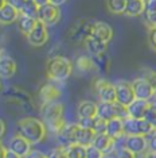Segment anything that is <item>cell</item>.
Masks as SVG:
<instances>
[{
    "label": "cell",
    "mask_w": 156,
    "mask_h": 158,
    "mask_svg": "<svg viewBox=\"0 0 156 158\" xmlns=\"http://www.w3.org/2000/svg\"><path fill=\"white\" fill-rule=\"evenodd\" d=\"M16 128L18 134L26 138L31 145L41 143L46 138V134H47V127H46L45 122L33 116L19 119L16 123Z\"/></svg>",
    "instance_id": "6da1fadb"
},
{
    "label": "cell",
    "mask_w": 156,
    "mask_h": 158,
    "mask_svg": "<svg viewBox=\"0 0 156 158\" xmlns=\"http://www.w3.org/2000/svg\"><path fill=\"white\" fill-rule=\"evenodd\" d=\"M41 115L49 131L58 134L66 126L65 120V107L62 103H50L41 107Z\"/></svg>",
    "instance_id": "7a4b0ae2"
},
{
    "label": "cell",
    "mask_w": 156,
    "mask_h": 158,
    "mask_svg": "<svg viewBox=\"0 0 156 158\" xmlns=\"http://www.w3.org/2000/svg\"><path fill=\"white\" fill-rule=\"evenodd\" d=\"M73 72V62L65 56H54L49 58L46 65L47 77L53 81H66Z\"/></svg>",
    "instance_id": "3957f363"
},
{
    "label": "cell",
    "mask_w": 156,
    "mask_h": 158,
    "mask_svg": "<svg viewBox=\"0 0 156 158\" xmlns=\"http://www.w3.org/2000/svg\"><path fill=\"white\" fill-rule=\"evenodd\" d=\"M93 24L94 22H90L88 19H78L69 28L67 37H69V39L73 44H85L92 37Z\"/></svg>",
    "instance_id": "277c9868"
},
{
    "label": "cell",
    "mask_w": 156,
    "mask_h": 158,
    "mask_svg": "<svg viewBox=\"0 0 156 158\" xmlns=\"http://www.w3.org/2000/svg\"><path fill=\"white\" fill-rule=\"evenodd\" d=\"M155 128L145 119H135V118H125L124 119V135H144L148 136L154 132Z\"/></svg>",
    "instance_id": "5b68a950"
},
{
    "label": "cell",
    "mask_w": 156,
    "mask_h": 158,
    "mask_svg": "<svg viewBox=\"0 0 156 158\" xmlns=\"http://www.w3.org/2000/svg\"><path fill=\"white\" fill-rule=\"evenodd\" d=\"M93 91L97 95L100 102L105 103H115L116 102V89L115 84L111 81L105 80V78H94L93 81Z\"/></svg>",
    "instance_id": "8992f818"
},
{
    "label": "cell",
    "mask_w": 156,
    "mask_h": 158,
    "mask_svg": "<svg viewBox=\"0 0 156 158\" xmlns=\"http://www.w3.org/2000/svg\"><path fill=\"white\" fill-rule=\"evenodd\" d=\"M59 20H61V10H59L58 6L47 3V4L39 7L38 22H41V23H43L45 26L50 27V26L57 24Z\"/></svg>",
    "instance_id": "52a82bcc"
},
{
    "label": "cell",
    "mask_w": 156,
    "mask_h": 158,
    "mask_svg": "<svg viewBox=\"0 0 156 158\" xmlns=\"http://www.w3.org/2000/svg\"><path fill=\"white\" fill-rule=\"evenodd\" d=\"M115 89H116V102L117 103L128 107L136 100L132 82H129V81H117L115 84Z\"/></svg>",
    "instance_id": "ba28073f"
},
{
    "label": "cell",
    "mask_w": 156,
    "mask_h": 158,
    "mask_svg": "<svg viewBox=\"0 0 156 158\" xmlns=\"http://www.w3.org/2000/svg\"><path fill=\"white\" fill-rule=\"evenodd\" d=\"M124 147L136 156H140L148 152V138L144 135L124 136Z\"/></svg>",
    "instance_id": "9c48e42d"
},
{
    "label": "cell",
    "mask_w": 156,
    "mask_h": 158,
    "mask_svg": "<svg viewBox=\"0 0 156 158\" xmlns=\"http://www.w3.org/2000/svg\"><path fill=\"white\" fill-rule=\"evenodd\" d=\"M132 87H133V91H135V96H136V99L150 102V100L154 98L155 89L152 88V85L147 80H145L143 76L135 78V80L132 81Z\"/></svg>",
    "instance_id": "30bf717a"
},
{
    "label": "cell",
    "mask_w": 156,
    "mask_h": 158,
    "mask_svg": "<svg viewBox=\"0 0 156 158\" xmlns=\"http://www.w3.org/2000/svg\"><path fill=\"white\" fill-rule=\"evenodd\" d=\"M61 89L57 87L53 82H46L42 85L39 89V100H41V106H46V104L55 103L61 98Z\"/></svg>",
    "instance_id": "8fae6325"
},
{
    "label": "cell",
    "mask_w": 156,
    "mask_h": 158,
    "mask_svg": "<svg viewBox=\"0 0 156 158\" xmlns=\"http://www.w3.org/2000/svg\"><path fill=\"white\" fill-rule=\"evenodd\" d=\"M20 16V11L8 0H2L0 4V20L2 24H11L16 22Z\"/></svg>",
    "instance_id": "7c38bea8"
},
{
    "label": "cell",
    "mask_w": 156,
    "mask_h": 158,
    "mask_svg": "<svg viewBox=\"0 0 156 158\" xmlns=\"http://www.w3.org/2000/svg\"><path fill=\"white\" fill-rule=\"evenodd\" d=\"M27 42L30 45L33 46H37V48H39V46H43L46 42L49 41V31H47V26H45L43 23L38 22L37 26H35V28L33 31H31L30 34L27 35Z\"/></svg>",
    "instance_id": "4fadbf2b"
},
{
    "label": "cell",
    "mask_w": 156,
    "mask_h": 158,
    "mask_svg": "<svg viewBox=\"0 0 156 158\" xmlns=\"http://www.w3.org/2000/svg\"><path fill=\"white\" fill-rule=\"evenodd\" d=\"M31 143L27 141L26 138H23L22 135H19V134H16V135H14L11 139H10V142H8V149L10 150H12L14 153H16L19 157H22L24 158L27 156L28 153L31 152Z\"/></svg>",
    "instance_id": "5bb4252c"
},
{
    "label": "cell",
    "mask_w": 156,
    "mask_h": 158,
    "mask_svg": "<svg viewBox=\"0 0 156 158\" xmlns=\"http://www.w3.org/2000/svg\"><path fill=\"white\" fill-rule=\"evenodd\" d=\"M77 128L78 124L77 123H66V126L62 128L61 131L57 134V138L63 147H67L69 145L76 143V134H77Z\"/></svg>",
    "instance_id": "9a60e30c"
},
{
    "label": "cell",
    "mask_w": 156,
    "mask_h": 158,
    "mask_svg": "<svg viewBox=\"0 0 156 158\" xmlns=\"http://www.w3.org/2000/svg\"><path fill=\"white\" fill-rule=\"evenodd\" d=\"M92 38L104 42V44H109L113 38L112 27L104 22H94L93 31H92Z\"/></svg>",
    "instance_id": "2e32d148"
},
{
    "label": "cell",
    "mask_w": 156,
    "mask_h": 158,
    "mask_svg": "<svg viewBox=\"0 0 156 158\" xmlns=\"http://www.w3.org/2000/svg\"><path fill=\"white\" fill-rule=\"evenodd\" d=\"M115 143H116L115 139L112 136H109L106 132H104V134H96V138L92 146H94L97 150H100L104 156H108L112 150H115Z\"/></svg>",
    "instance_id": "e0dca14e"
},
{
    "label": "cell",
    "mask_w": 156,
    "mask_h": 158,
    "mask_svg": "<svg viewBox=\"0 0 156 158\" xmlns=\"http://www.w3.org/2000/svg\"><path fill=\"white\" fill-rule=\"evenodd\" d=\"M16 62L12 57L3 54L2 58H0V74H2L3 80H7V78H11L14 74L16 73Z\"/></svg>",
    "instance_id": "ac0fdd59"
},
{
    "label": "cell",
    "mask_w": 156,
    "mask_h": 158,
    "mask_svg": "<svg viewBox=\"0 0 156 158\" xmlns=\"http://www.w3.org/2000/svg\"><path fill=\"white\" fill-rule=\"evenodd\" d=\"M78 118H96L98 115V103L90 100H82L77 107Z\"/></svg>",
    "instance_id": "d6986e66"
},
{
    "label": "cell",
    "mask_w": 156,
    "mask_h": 158,
    "mask_svg": "<svg viewBox=\"0 0 156 158\" xmlns=\"http://www.w3.org/2000/svg\"><path fill=\"white\" fill-rule=\"evenodd\" d=\"M84 46H85V49H86V52L89 53V56L93 57V58H96V57H100L102 54H105L106 48H108V44H104V42L97 41V39L90 37L84 44Z\"/></svg>",
    "instance_id": "ffe728a7"
},
{
    "label": "cell",
    "mask_w": 156,
    "mask_h": 158,
    "mask_svg": "<svg viewBox=\"0 0 156 158\" xmlns=\"http://www.w3.org/2000/svg\"><path fill=\"white\" fill-rule=\"evenodd\" d=\"M148 107H150V102L136 99L131 106H128V115L135 119H144Z\"/></svg>",
    "instance_id": "44dd1931"
},
{
    "label": "cell",
    "mask_w": 156,
    "mask_h": 158,
    "mask_svg": "<svg viewBox=\"0 0 156 158\" xmlns=\"http://www.w3.org/2000/svg\"><path fill=\"white\" fill-rule=\"evenodd\" d=\"M106 134L112 136L115 141H119L120 138L125 136L124 135V119L115 118V119L109 120L108 126H106Z\"/></svg>",
    "instance_id": "7402d4cb"
},
{
    "label": "cell",
    "mask_w": 156,
    "mask_h": 158,
    "mask_svg": "<svg viewBox=\"0 0 156 158\" xmlns=\"http://www.w3.org/2000/svg\"><path fill=\"white\" fill-rule=\"evenodd\" d=\"M74 65H76L77 70L80 72V73H89V72H93L96 69L97 64H96L93 57H90V56H80L76 60Z\"/></svg>",
    "instance_id": "603a6c76"
},
{
    "label": "cell",
    "mask_w": 156,
    "mask_h": 158,
    "mask_svg": "<svg viewBox=\"0 0 156 158\" xmlns=\"http://www.w3.org/2000/svg\"><path fill=\"white\" fill-rule=\"evenodd\" d=\"M96 138V132L89 128H81L78 126L77 128V134H76V143H80L85 147H89L93 145V141Z\"/></svg>",
    "instance_id": "cb8c5ba5"
},
{
    "label": "cell",
    "mask_w": 156,
    "mask_h": 158,
    "mask_svg": "<svg viewBox=\"0 0 156 158\" xmlns=\"http://www.w3.org/2000/svg\"><path fill=\"white\" fill-rule=\"evenodd\" d=\"M37 23H38V19H35V18H31V16L22 15V14H20L19 19L16 20V26H18V28H19V31L23 35H26V37L35 28Z\"/></svg>",
    "instance_id": "d4e9b609"
},
{
    "label": "cell",
    "mask_w": 156,
    "mask_h": 158,
    "mask_svg": "<svg viewBox=\"0 0 156 158\" xmlns=\"http://www.w3.org/2000/svg\"><path fill=\"white\" fill-rule=\"evenodd\" d=\"M144 12H145L144 0H127V8L124 15L133 18V16H139Z\"/></svg>",
    "instance_id": "484cf974"
},
{
    "label": "cell",
    "mask_w": 156,
    "mask_h": 158,
    "mask_svg": "<svg viewBox=\"0 0 156 158\" xmlns=\"http://www.w3.org/2000/svg\"><path fill=\"white\" fill-rule=\"evenodd\" d=\"M97 116L102 118V119L106 122L115 119L116 114H115V106H113V103L98 102V115Z\"/></svg>",
    "instance_id": "4316f807"
},
{
    "label": "cell",
    "mask_w": 156,
    "mask_h": 158,
    "mask_svg": "<svg viewBox=\"0 0 156 158\" xmlns=\"http://www.w3.org/2000/svg\"><path fill=\"white\" fill-rule=\"evenodd\" d=\"M65 149L67 158H88V147L80 145V143H73Z\"/></svg>",
    "instance_id": "83f0119b"
},
{
    "label": "cell",
    "mask_w": 156,
    "mask_h": 158,
    "mask_svg": "<svg viewBox=\"0 0 156 158\" xmlns=\"http://www.w3.org/2000/svg\"><path fill=\"white\" fill-rule=\"evenodd\" d=\"M106 7L112 14L124 15L127 8V0H106Z\"/></svg>",
    "instance_id": "f1b7e54d"
},
{
    "label": "cell",
    "mask_w": 156,
    "mask_h": 158,
    "mask_svg": "<svg viewBox=\"0 0 156 158\" xmlns=\"http://www.w3.org/2000/svg\"><path fill=\"white\" fill-rule=\"evenodd\" d=\"M38 12H39V6L34 0H26V3L20 8V14L22 15L31 16V18H35V19H38Z\"/></svg>",
    "instance_id": "f546056e"
},
{
    "label": "cell",
    "mask_w": 156,
    "mask_h": 158,
    "mask_svg": "<svg viewBox=\"0 0 156 158\" xmlns=\"http://www.w3.org/2000/svg\"><path fill=\"white\" fill-rule=\"evenodd\" d=\"M144 119L156 130V103H150V107H148Z\"/></svg>",
    "instance_id": "4dcf8cb0"
},
{
    "label": "cell",
    "mask_w": 156,
    "mask_h": 158,
    "mask_svg": "<svg viewBox=\"0 0 156 158\" xmlns=\"http://www.w3.org/2000/svg\"><path fill=\"white\" fill-rule=\"evenodd\" d=\"M113 106H115V114H116V118H120V119H125V118H128V107L123 106V104L115 102L113 103Z\"/></svg>",
    "instance_id": "1f68e13d"
},
{
    "label": "cell",
    "mask_w": 156,
    "mask_h": 158,
    "mask_svg": "<svg viewBox=\"0 0 156 158\" xmlns=\"http://www.w3.org/2000/svg\"><path fill=\"white\" fill-rule=\"evenodd\" d=\"M47 158H67L66 149H65L63 146L54 147V149H51L50 152H49Z\"/></svg>",
    "instance_id": "d6a6232c"
},
{
    "label": "cell",
    "mask_w": 156,
    "mask_h": 158,
    "mask_svg": "<svg viewBox=\"0 0 156 158\" xmlns=\"http://www.w3.org/2000/svg\"><path fill=\"white\" fill-rule=\"evenodd\" d=\"M106 126H108V122L104 120L100 116H97L96 118V122H94L93 131L96 132V134H104V132H106Z\"/></svg>",
    "instance_id": "836d02e7"
},
{
    "label": "cell",
    "mask_w": 156,
    "mask_h": 158,
    "mask_svg": "<svg viewBox=\"0 0 156 158\" xmlns=\"http://www.w3.org/2000/svg\"><path fill=\"white\" fill-rule=\"evenodd\" d=\"M96 118H97V116H96ZM96 118H78L77 124L80 126L81 128H89V130H93Z\"/></svg>",
    "instance_id": "e575fe53"
},
{
    "label": "cell",
    "mask_w": 156,
    "mask_h": 158,
    "mask_svg": "<svg viewBox=\"0 0 156 158\" xmlns=\"http://www.w3.org/2000/svg\"><path fill=\"white\" fill-rule=\"evenodd\" d=\"M143 73H144L143 77L152 85V88L156 89V72L154 69H148V68H145V69L143 70Z\"/></svg>",
    "instance_id": "d590c367"
},
{
    "label": "cell",
    "mask_w": 156,
    "mask_h": 158,
    "mask_svg": "<svg viewBox=\"0 0 156 158\" xmlns=\"http://www.w3.org/2000/svg\"><path fill=\"white\" fill-rule=\"evenodd\" d=\"M113 158H137V156L123 146V147H120V149L115 150V157Z\"/></svg>",
    "instance_id": "8d00e7d4"
},
{
    "label": "cell",
    "mask_w": 156,
    "mask_h": 158,
    "mask_svg": "<svg viewBox=\"0 0 156 158\" xmlns=\"http://www.w3.org/2000/svg\"><path fill=\"white\" fill-rule=\"evenodd\" d=\"M0 158H22V157H19L16 153H14L12 150H10L8 147H4L2 145V147H0Z\"/></svg>",
    "instance_id": "74e56055"
},
{
    "label": "cell",
    "mask_w": 156,
    "mask_h": 158,
    "mask_svg": "<svg viewBox=\"0 0 156 158\" xmlns=\"http://www.w3.org/2000/svg\"><path fill=\"white\" fill-rule=\"evenodd\" d=\"M145 12L144 14H156V0H144Z\"/></svg>",
    "instance_id": "f35d334b"
},
{
    "label": "cell",
    "mask_w": 156,
    "mask_h": 158,
    "mask_svg": "<svg viewBox=\"0 0 156 158\" xmlns=\"http://www.w3.org/2000/svg\"><path fill=\"white\" fill-rule=\"evenodd\" d=\"M147 138H148V150L156 152V130L154 132H151Z\"/></svg>",
    "instance_id": "ab89813d"
},
{
    "label": "cell",
    "mask_w": 156,
    "mask_h": 158,
    "mask_svg": "<svg viewBox=\"0 0 156 158\" xmlns=\"http://www.w3.org/2000/svg\"><path fill=\"white\" fill-rule=\"evenodd\" d=\"M104 154H102L100 150H97L94 146H89L88 147V158H102Z\"/></svg>",
    "instance_id": "60d3db41"
},
{
    "label": "cell",
    "mask_w": 156,
    "mask_h": 158,
    "mask_svg": "<svg viewBox=\"0 0 156 158\" xmlns=\"http://www.w3.org/2000/svg\"><path fill=\"white\" fill-rule=\"evenodd\" d=\"M145 15V23L150 28L156 27V14H144Z\"/></svg>",
    "instance_id": "b9f144b4"
},
{
    "label": "cell",
    "mask_w": 156,
    "mask_h": 158,
    "mask_svg": "<svg viewBox=\"0 0 156 158\" xmlns=\"http://www.w3.org/2000/svg\"><path fill=\"white\" fill-rule=\"evenodd\" d=\"M148 39H150V44L152 46V49L156 52V27L150 28V34H148Z\"/></svg>",
    "instance_id": "7bdbcfd3"
},
{
    "label": "cell",
    "mask_w": 156,
    "mask_h": 158,
    "mask_svg": "<svg viewBox=\"0 0 156 158\" xmlns=\"http://www.w3.org/2000/svg\"><path fill=\"white\" fill-rule=\"evenodd\" d=\"M24 158H47V154L39 152V150H31Z\"/></svg>",
    "instance_id": "ee69618b"
},
{
    "label": "cell",
    "mask_w": 156,
    "mask_h": 158,
    "mask_svg": "<svg viewBox=\"0 0 156 158\" xmlns=\"http://www.w3.org/2000/svg\"><path fill=\"white\" fill-rule=\"evenodd\" d=\"M8 2H10V3H12V4L15 6L16 8L20 11V8H22L23 4H24V3H26V0H8Z\"/></svg>",
    "instance_id": "f6af8a7d"
},
{
    "label": "cell",
    "mask_w": 156,
    "mask_h": 158,
    "mask_svg": "<svg viewBox=\"0 0 156 158\" xmlns=\"http://www.w3.org/2000/svg\"><path fill=\"white\" fill-rule=\"evenodd\" d=\"M67 2V0H49V3H51V4H54V6H62V4H65V3Z\"/></svg>",
    "instance_id": "bcb514c9"
},
{
    "label": "cell",
    "mask_w": 156,
    "mask_h": 158,
    "mask_svg": "<svg viewBox=\"0 0 156 158\" xmlns=\"http://www.w3.org/2000/svg\"><path fill=\"white\" fill-rule=\"evenodd\" d=\"M145 158H156V152H151V150H148V152L145 153Z\"/></svg>",
    "instance_id": "7dc6e473"
},
{
    "label": "cell",
    "mask_w": 156,
    "mask_h": 158,
    "mask_svg": "<svg viewBox=\"0 0 156 158\" xmlns=\"http://www.w3.org/2000/svg\"><path fill=\"white\" fill-rule=\"evenodd\" d=\"M34 2L37 3V4H38L39 7H41V6H45V4H47V3H49V0H34Z\"/></svg>",
    "instance_id": "c3c4849f"
},
{
    "label": "cell",
    "mask_w": 156,
    "mask_h": 158,
    "mask_svg": "<svg viewBox=\"0 0 156 158\" xmlns=\"http://www.w3.org/2000/svg\"><path fill=\"white\" fill-rule=\"evenodd\" d=\"M4 132H6V123L2 120V136L4 135Z\"/></svg>",
    "instance_id": "681fc988"
},
{
    "label": "cell",
    "mask_w": 156,
    "mask_h": 158,
    "mask_svg": "<svg viewBox=\"0 0 156 158\" xmlns=\"http://www.w3.org/2000/svg\"><path fill=\"white\" fill-rule=\"evenodd\" d=\"M154 99L156 100V89H155V93H154Z\"/></svg>",
    "instance_id": "f907efd6"
},
{
    "label": "cell",
    "mask_w": 156,
    "mask_h": 158,
    "mask_svg": "<svg viewBox=\"0 0 156 158\" xmlns=\"http://www.w3.org/2000/svg\"><path fill=\"white\" fill-rule=\"evenodd\" d=\"M102 158H111V157H108V156H104V157H102Z\"/></svg>",
    "instance_id": "816d5d0a"
}]
</instances>
